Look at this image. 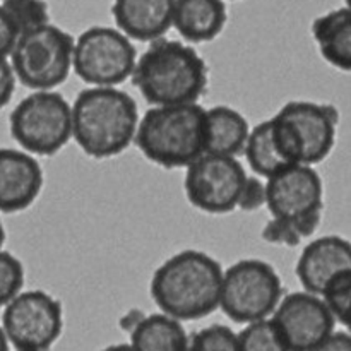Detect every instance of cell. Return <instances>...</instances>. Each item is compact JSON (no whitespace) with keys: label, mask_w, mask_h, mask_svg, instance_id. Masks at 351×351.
I'll return each instance as SVG.
<instances>
[{"label":"cell","mask_w":351,"mask_h":351,"mask_svg":"<svg viewBox=\"0 0 351 351\" xmlns=\"http://www.w3.org/2000/svg\"><path fill=\"white\" fill-rule=\"evenodd\" d=\"M223 267L209 254L185 249L154 269L149 293L160 312L184 321H199L219 308Z\"/></svg>","instance_id":"1"},{"label":"cell","mask_w":351,"mask_h":351,"mask_svg":"<svg viewBox=\"0 0 351 351\" xmlns=\"http://www.w3.org/2000/svg\"><path fill=\"white\" fill-rule=\"evenodd\" d=\"M72 139L95 160L125 153L134 144L139 108L129 93L113 86H89L71 105Z\"/></svg>","instance_id":"2"},{"label":"cell","mask_w":351,"mask_h":351,"mask_svg":"<svg viewBox=\"0 0 351 351\" xmlns=\"http://www.w3.org/2000/svg\"><path fill=\"white\" fill-rule=\"evenodd\" d=\"M130 79L151 106L184 105L206 95L209 71L192 45L163 36L137 57Z\"/></svg>","instance_id":"3"},{"label":"cell","mask_w":351,"mask_h":351,"mask_svg":"<svg viewBox=\"0 0 351 351\" xmlns=\"http://www.w3.org/2000/svg\"><path fill=\"white\" fill-rule=\"evenodd\" d=\"M134 144L158 167L187 168L206 153V108L199 103L151 106L139 119Z\"/></svg>","instance_id":"4"},{"label":"cell","mask_w":351,"mask_h":351,"mask_svg":"<svg viewBox=\"0 0 351 351\" xmlns=\"http://www.w3.org/2000/svg\"><path fill=\"white\" fill-rule=\"evenodd\" d=\"M281 151L290 163H322L336 144L339 112L335 105L293 99L271 117Z\"/></svg>","instance_id":"5"},{"label":"cell","mask_w":351,"mask_h":351,"mask_svg":"<svg viewBox=\"0 0 351 351\" xmlns=\"http://www.w3.org/2000/svg\"><path fill=\"white\" fill-rule=\"evenodd\" d=\"M74 40L71 33L51 23L21 33L9 55L17 81L31 91L64 84L72 72Z\"/></svg>","instance_id":"6"},{"label":"cell","mask_w":351,"mask_h":351,"mask_svg":"<svg viewBox=\"0 0 351 351\" xmlns=\"http://www.w3.org/2000/svg\"><path fill=\"white\" fill-rule=\"evenodd\" d=\"M17 146L33 156H53L72 139L71 103L55 89L31 91L9 117Z\"/></svg>","instance_id":"7"},{"label":"cell","mask_w":351,"mask_h":351,"mask_svg":"<svg viewBox=\"0 0 351 351\" xmlns=\"http://www.w3.org/2000/svg\"><path fill=\"white\" fill-rule=\"evenodd\" d=\"M285 290L274 266L257 257H245L223 269L219 308L237 324L271 317Z\"/></svg>","instance_id":"8"},{"label":"cell","mask_w":351,"mask_h":351,"mask_svg":"<svg viewBox=\"0 0 351 351\" xmlns=\"http://www.w3.org/2000/svg\"><path fill=\"white\" fill-rule=\"evenodd\" d=\"M137 50L119 27L91 26L74 40L72 71L88 86H113L132 75Z\"/></svg>","instance_id":"9"},{"label":"cell","mask_w":351,"mask_h":351,"mask_svg":"<svg viewBox=\"0 0 351 351\" xmlns=\"http://www.w3.org/2000/svg\"><path fill=\"white\" fill-rule=\"evenodd\" d=\"M0 326L14 350L50 351L64 331V307L47 291L23 290L3 307Z\"/></svg>","instance_id":"10"},{"label":"cell","mask_w":351,"mask_h":351,"mask_svg":"<svg viewBox=\"0 0 351 351\" xmlns=\"http://www.w3.org/2000/svg\"><path fill=\"white\" fill-rule=\"evenodd\" d=\"M245 178L239 158L204 153L185 168V197L202 213L228 215L237 209Z\"/></svg>","instance_id":"11"},{"label":"cell","mask_w":351,"mask_h":351,"mask_svg":"<svg viewBox=\"0 0 351 351\" xmlns=\"http://www.w3.org/2000/svg\"><path fill=\"white\" fill-rule=\"evenodd\" d=\"M288 351H312L336 328V319L322 297L311 291L283 295L271 314Z\"/></svg>","instance_id":"12"},{"label":"cell","mask_w":351,"mask_h":351,"mask_svg":"<svg viewBox=\"0 0 351 351\" xmlns=\"http://www.w3.org/2000/svg\"><path fill=\"white\" fill-rule=\"evenodd\" d=\"M266 208L271 216L297 219L324 209V184L314 167L293 163L266 178Z\"/></svg>","instance_id":"13"},{"label":"cell","mask_w":351,"mask_h":351,"mask_svg":"<svg viewBox=\"0 0 351 351\" xmlns=\"http://www.w3.org/2000/svg\"><path fill=\"white\" fill-rule=\"evenodd\" d=\"M43 168L21 147H0V213L14 215L31 208L43 189Z\"/></svg>","instance_id":"14"},{"label":"cell","mask_w":351,"mask_h":351,"mask_svg":"<svg viewBox=\"0 0 351 351\" xmlns=\"http://www.w3.org/2000/svg\"><path fill=\"white\" fill-rule=\"evenodd\" d=\"M351 271V242L339 235H326L304 247L295 274L305 291L319 295L341 273Z\"/></svg>","instance_id":"15"},{"label":"cell","mask_w":351,"mask_h":351,"mask_svg":"<svg viewBox=\"0 0 351 351\" xmlns=\"http://www.w3.org/2000/svg\"><path fill=\"white\" fill-rule=\"evenodd\" d=\"M175 0H113L117 27L132 41L151 43L171 29Z\"/></svg>","instance_id":"16"},{"label":"cell","mask_w":351,"mask_h":351,"mask_svg":"<svg viewBox=\"0 0 351 351\" xmlns=\"http://www.w3.org/2000/svg\"><path fill=\"white\" fill-rule=\"evenodd\" d=\"M228 21L225 0H175L173 23L187 43H209L223 33Z\"/></svg>","instance_id":"17"},{"label":"cell","mask_w":351,"mask_h":351,"mask_svg":"<svg viewBox=\"0 0 351 351\" xmlns=\"http://www.w3.org/2000/svg\"><path fill=\"white\" fill-rule=\"evenodd\" d=\"M312 38L321 57L343 72H351V9L339 7L315 17Z\"/></svg>","instance_id":"18"},{"label":"cell","mask_w":351,"mask_h":351,"mask_svg":"<svg viewBox=\"0 0 351 351\" xmlns=\"http://www.w3.org/2000/svg\"><path fill=\"white\" fill-rule=\"evenodd\" d=\"M249 132L250 125L245 115L233 106L206 108V153L242 156Z\"/></svg>","instance_id":"19"},{"label":"cell","mask_w":351,"mask_h":351,"mask_svg":"<svg viewBox=\"0 0 351 351\" xmlns=\"http://www.w3.org/2000/svg\"><path fill=\"white\" fill-rule=\"evenodd\" d=\"M129 335L136 351H189L191 339L182 322L163 312L144 315Z\"/></svg>","instance_id":"20"},{"label":"cell","mask_w":351,"mask_h":351,"mask_svg":"<svg viewBox=\"0 0 351 351\" xmlns=\"http://www.w3.org/2000/svg\"><path fill=\"white\" fill-rule=\"evenodd\" d=\"M243 156H245L254 175L261 178H269L271 175L283 170L285 167L293 165L285 158L283 151L278 144L271 119L263 120L250 129Z\"/></svg>","instance_id":"21"},{"label":"cell","mask_w":351,"mask_h":351,"mask_svg":"<svg viewBox=\"0 0 351 351\" xmlns=\"http://www.w3.org/2000/svg\"><path fill=\"white\" fill-rule=\"evenodd\" d=\"M239 335L240 351H288L287 343L271 317L243 324Z\"/></svg>","instance_id":"22"},{"label":"cell","mask_w":351,"mask_h":351,"mask_svg":"<svg viewBox=\"0 0 351 351\" xmlns=\"http://www.w3.org/2000/svg\"><path fill=\"white\" fill-rule=\"evenodd\" d=\"M0 5L9 14L19 34L51 23L48 3L45 0H5Z\"/></svg>","instance_id":"23"},{"label":"cell","mask_w":351,"mask_h":351,"mask_svg":"<svg viewBox=\"0 0 351 351\" xmlns=\"http://www.w3.org/2000/svg\"><path fill=\"white\" fill-rule=\"evenodd\" d=\"M189 351H240L239 335L225 324H211L191 336Z\"/></svg>","instance_id":"24"},{"label":"cell","mask_w":351,"mask_h":351,"mask_svg":"<svg viewBox=\"0 0 351 351\" xmlns=\"http://www.w3.org/2000/svg\"><path fill=\"white\" fill-rule=\"evenodd\" d=\"M26 271L14 254L0 249V307H5L19 291H23Z\"/></svg>","instance_id":"25"},{"label":"cell","mask_w":351,"mask_h":351,"mask_svg":"<svg viewBox=\"0 0 351 351\" xmlns=\"http://www.w3.org/2000/svg\"><path fill=\"white\" fill-rule=\"evenodd\" d=\"M261 237L264 242L271 243V245L297 247L302 242V237L295 230L293 223L290 219L276 218V216H271L269 221L264 225Z\"/></svg>","instance_id":"26"},{"label":"cell","mask_w":351,"mask_h":351,"mask_svg":"<svg viewBox=\"0 0 351 351\" xmlns=\"http://www.w3.org/2000/svg\"><path fill=\"white\" fill-rule=\"evenodd\" d=\"M266 182L257 175H247L242 191H240L237 209H242L243 213L259 211L266 206Z\"/></svg>","instance_id":"27"},{"label":"cell","mask_w":351,"mask_h":351,"mask_svg":"<svg viewBox=\"0 0 351 351\" xmlns=\"http://www.w3.org/2000/svg\"><path fill=\"white\" fill-rule=\"evenodd\" d=\"M17 38H19V31L14 26L9 14L0 5V58H9Z\"/></svg>","instance_id":"28"},{"label":"cell","mask_w":351,"mask_h":351,"mask_svg":"<svg viewBox=\"0 0 351 351\" xmlns=\"http://www.w3.org/2000/svg\"><path fill=\"white\" fill-rule=\"evenodd\" d=\"M16 75H14L12 65L9 58H0V110L9 105L16 91Z\"/></svg>","instance_id":"29"},{"label":"cell","mask_w":351,"mask_h":351,"mask_svg":"<svg viewBox=\"0 0 351 351\" xmlns=\"http://www.w3.org/2000/svg\"><path fill=\"white\" fill-rule=\"evenodd\" d=\"M312 351H351V335L346 331H332Z\"/></svg>","instance_id":"30"},{"label":"cell","mask_w":351,"mask_h":351,"mask_svg":"<svg viewBox=\"0 0 351 351\" xmlns=\"http://www.w3.org/2000/svg\"><path fill=\"white\" fill-rule=\"evenodd\" d=\"M146 314H143V311H137V308H134V311H129L125 315H123L122 319H120V328L123 329V331L130 332L134 328H136L137 324L141 322V319L144 317Z\"/></svg>","instance_id":"31"},{"label":"cell","mask_w":351,"mask_h":351,"mask_svg":"<svg viewBox=\"0 0 351 351\" xmlns=\"http://www.w3.org/2000/svg\"><path fill=\"white\" fill-rule=\"evenodd\" d=\"M335 319L336 322H341L351 335V297L345 302V304H343V307L336 312Z\"/></svg>","instance_id":"32"},{"label":"cell","mask_w":351,"mask_h":351,"mask_svg":"<svg viewBox=\"0 0 351 351\" xmlns=\"http://www.w3.org/2000/svg\"><path fill=\"white\" fill-rule=\"evenodd\" d=\"M101 351H136L132 348L130 343H119V345H110L106 348H103Z\"/></svg>","instance_id":"33"},{"label":"cell","mask_w":351,"mask_h":351,"mask_svg":"<svg viewBox=\"0 0 351 351\" xmlns=\"http://www.w3.org/2000/svg\"><path fill=\"white\" fill-rule=\"evenodd\" d=\"M0 351H10L9 339H7V336H5V332H3L2 326H0Z\"/></svg>","instance_id":"34"},{"label":"cell","mask_w":351,"mask_h":351,"mask_svg":"<svg viewBox=\"0 0 351 351\" xmlns=\"http://www.w3.org/2000/svg\"><path fill=\"white\" fill-rule=\"evenodd\" d=\"M3 242H5V228H3V223L0 219V249L3 247Z\"/></svg>","instance_id":"35"},{"label":"cell","mask_w":351,"mask_h":351,"mask_svg":"<svg viewBox=\"0 0 351 351\" xmlns=\"http://www.w3.org/2000/svg\"><path fill=\"white\" fill-rule=\"evenodd\" d=\"M346 2V7H348V9H351V0H345Z\"/></svg>","instance_id":"36"},{"label":"cell","mask_w":351,"mask_h":351,"mask_svg":"<svg viewBox=\"0 0 351 351\" xmlns=\"http://www.w3.org/2000/svg\"><path fill=\"white\" fill-rule=\"evenodd\" d=\"M14 351H27V350H14Z\"/></svg>","instance_id":"37"},{"label":"cell","mask_w":351,"mask_h":351,"mask_svg":"<svg viewBox=\"0 0 351 351\" xmlns=\"http://www.w3.org/2000/svg\"><path fill=\"white\" fill-rule=\"evenodd\" d=\"M2 2H5V0H0V3H2Z\"/></svg>","instance_id":"38"},{"label":"cell","mask_w":351,"mask_h":351,"mask_svg":"<svg viewBox=\"0 0 351 351\" xmlns=\"http://www.w3.org/2000/svg\"><path fill=\"white\" fill-rule=\"evenodd\" d=\"M225 2H226V0H225ZM230 2H233V0H230Z\"/></svg>","instance_id":"39"}]
</instances>
